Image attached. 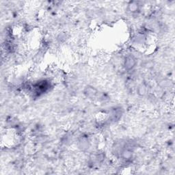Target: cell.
Listing matches in <instances>:
<instances>
[{
	"instance_id": "obj_2",
	"label": "cell",
	"mask_w": 175,
	"mask_h": 175,
	"mask_svg": "<svg viewBox=\"0 0 175 175\" xmlns=\"http://www.w3.org/2000/svg\"><path fill=\"white\" fill-rule=\"evenodd\" d=\"M138 5L136 4H131V5L129 6V9L131 12H136L138 10Z\"/></svg>"
},
{
	"instance_id": "obj_1",
	"label": "cell",
	"mask_w": 175,
	"mask_h": 175,
	"mask_svg": "<svg viewBox=\"0 0 175 175\" xmlns=\"http://www.w3.org/2000/svg\"><path fill=\"white\" fill-rule=\"evenodd\" d=\"M134 65H135V60H134L133 57L129 56L125 59L124 66H125V68L127 69H131L134 67Z\"/></svg>"
}]
</instances>
